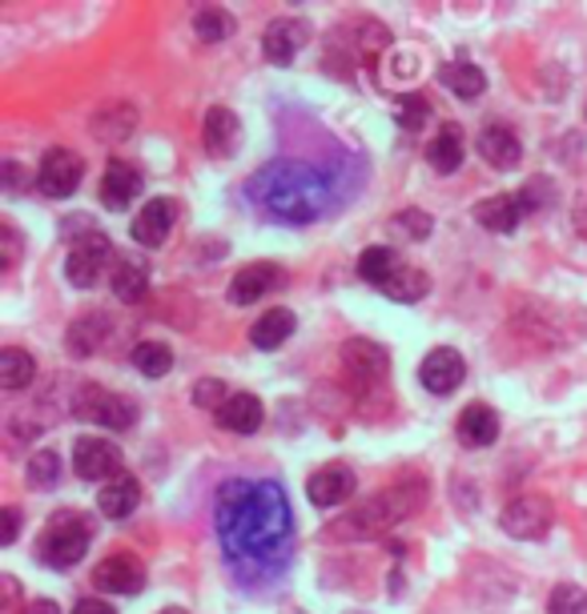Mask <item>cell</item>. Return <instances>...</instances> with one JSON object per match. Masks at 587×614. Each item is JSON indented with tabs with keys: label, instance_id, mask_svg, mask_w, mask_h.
Here are the masks:
<instances>
[{
	"label": "cell",
	"instance_id": "obj_1",
	"mask_svg": "<svg viewBox=\"0 0 587 614\" xmlns=\"http://www.w3.org/2000/svg\"><path fill=\"white\" fill-rule=\"evenodd\" d=\"M218 538L238 574H277L290 559L294 510L270 478H233L218 490Z\"/></svg>",
	"mask_w": 587,
	"mask_h": 614
},
{
	"label": "cell",
	"instance_id": "obj_2",
	"mask_svg": "<svg viewBox=\"0 0 587 614\" xmlns=\"http://www.w3.org/2000/svg\"><path fill=\"white\" fill-rule=\"evenodd\" d=\"M250 198L266 209L274 221L306 225L318 221L334 201L331 177L302 161H274L262 173L250 177Z\"/></svg>",
	"mask_w": 587,
	"mask_h": 614
},
{
	"label": "cell",
	"instance_id": "obj_3",
	"mask_svg": "<svg viewBox=\"0 0 587 614\" xmlns=\"http://www.w3.org/2000/svg\"><path fill=\"white\" fill-rule=\"evenodd\" d=\"M427 502V483L422 478H399L395 486L378 490L375 498L358 502L350 515H343L338 522L326 527L331 538H382L390 527H399L402 518H410L419 506Z\"/></svg>",
	"mask_w": 587,
	"mask_h": 614
},
{
	"label": "cell",
	"instance_id": "obj_4",
	"mask_svg": "<svg viewBox=\"0 0 587 614\" xmlns=\"http://www.w3.org/2000/svg\"><path fill=\"white\" fill-rule=\"evenodd\" d=\"M85 550H90V522L77 510H56L49 518V527L41 530V538H36V554L53 571L77 567L85 559Z\"/></svg>",
	"mask_w": 587,
	"mask_h": 614
},
{
	"label": "cell",
	"instance_id": "obj_5",
	"mask_svg": "<svg viewBox=\"0 0 587 614\" xmlns=\"http://www.w3.org/2000/svg\"><path fill=\"white\" fill-rule=\"evenodd\" d=\"M69 257H65V277L69 286L77 289H93L97 286V277L105 274V265L113 257V245L105 233L90 230V221L85 218H73L69 221Z\"/></svg>",
	"mask_w": 587,
	"mask_h": 614
},
{
	"label": "cell",
	"instance_id": "obj_6",
	"mask_svg": "<svg viewBox=\"0 0 587 614\" xmlns=\"http://www.w3.org/2000/svg\"><path fill=\"white\" fill-rule=\"evenodd\" d=\"M73 414L81 422H97L105 430H129L137 422V406L129 398L122 394H109V390H101V385L85 382L73 398Z\"/></svg>",
	"mask_w": 587,
	"mask_h": 614
},
{
	"label": "cell",
	"instance_id": "obj_7",
	"mask_svg": "<svg viewBox=\"0 0 587 614\" xmlns=\"http://www.w3.org/2000/svg\"><path fill=\"white\" fill-rule=\"evenodd\" d=\"M499 522H503V530H507L511 538H520V542H535V538H543L547 530H552L555 510H552L547 498H539V494H520L515 502L503 506Z\"/></svg>",
	"mask_w": 587,
	"mask_h": 614
},
{
	"label": "cell",
	"instance_id": "obj_8",
	"mask_svg": "<svg viewBox=\"0 0 587 614\" xmlns=\"http://www.w3.org/2000/svg\"><path fill=\"white\" fill-rule=\"evenodd\" d=\"M81 177H85V161H81L73 149H49L41 157V169H36V189L45 193V198H69V193H77Z\"/></svg>",
	"mask_w": 587,
	"mask_h": 614
},
{
	"label": "cell",
	"instance_id": "obj_9",
	"mask_svg": "<svg viewBox=\"0 0 587 614\" xmlns=\"http://www.w3.org/2000/svg\"><path fill=\"white\" fill-rule=\"evenodd\" d=\"M73 470L85 483H105L122 478V451L105 438H77L73 442Z\"/></svg>",
	"mask_w": 587,
	"mask_h": 614
},
{
	"label": "cell",
	"instance_id": "obj_10",
	"mask_svg": "<svg viewBox=\"0 0 587 614\" xmlns=\"http://www.w3.org/2000/svg\"><path fill=\"white\" fill-rule=\"evenodd\" d=\"M306 41H311V24L298 21V17H277L262 33V53H266L270 65H290Z\"/></svg>",
	"mask_w": 587,
	"mask_h": 614
},
{
	"label": "cell",
	"instance_id": "obj_11",
	"mask_svg": "<svg viewBox=\"0 0 587 614\" xmlns=\"http://www.w3.org/2000/svg\"><path fill=\"white\" fill-rule=\"evenodd\" d=\"M463 378H467V362H463V353L459 350H431L427 358H422V366H419V382L431 390V394H454L459 385H463Z\"/></svg>",
	"mask_w": 587,
	"mask_h": 614
},
{
	"label": "cell",
	"instance_id": "obj_12",
	"mask_svg": "<svg viewBox=\"0 0 587 614\" xmlns=\"http://www.w3.org/2000/svg\"><path fill=\"white\" fill-rule=\"evenodd\" d=\"M343 366H346V373H350L355 382H363V385H378L390 373L387 350H382L378 341H370V338L346 341V346H343Z\"/></svg>",
	"mask_w": 587,
	"mask_h": 614
},
{
	"label": "cell",
	"instance_id": "obj_13",
	"mask_svg": "<svg viewBox=\"0 0 587 614\" xmlns=\"http://www.w3.org/2000/svg\"><path fill=\"white\" fill-rule=\"evenodd\" d=\"M145 193V177L137 173L129 161H109L105 177H101V205L113 213H125Z\"/></svg>",
	"mask_w": 587,
	"mask_h": 614
},
{
	"label": "cell",
	"instance_id": "obj_14",
	"mask_svg": "<svg viewBox=\"0 0 587 614\" xmlns=\"http://www.w3.org/2000/svg\"><path fill=\"white\" fill-rule=\"evenodd\" d=\"M350 494H355V470H350V466H343V462H331V466L314 470L311 483H306V498H311L318 510L343 506Z\"/></svg>",
	"mask_w": 587,
	"mask_h": 614
},
{
	"label": "cell",
	"instance_id": "obj_15",
	"mask_svg": "<svg viewBox=\"0 0 587 614\" xmlns=\"http://www.w3.org/2000/svg\"><path fill=\"white\" fill-rule=\"evenodd\" d=\"M282 286V269L274 262H254L242 265L230 282V301L233 306H254L258 297H266L270 289Z\"/></svg>",
	"mask_w": 587,
	"mask_h": 614
},
{
	"label": "cell",
	"instance_id": "obj_16",
	"mask_svg": "<svg viewBox=\"0 0 587 614\" xmlns=\"http://www.w3.org/2000/svg\"><path fill=\"white\" fill-rule=\"evenodd\" d=\"M93 579L105 594H137L145 586V567L134 554H113V559L97 562Z\"/></svg>",
	"mask_w": 587,
	"mask_h": 614
},
{
	"label": "cell",
	"instance_id": "obj_17",
	"mask_svg": "<svg viewBox=\"0 0 587 614\" xmlns=\"http://www.w3.org/2000/svg\"><path fill=\"white\" fill-rule=\"evenodd\" d=\"M174 218H178L174 201H166V198L145 201L141 213L134 218V242L137 245H149V250L166 245L169 242V230H174Z\"/></svg>",
	"mask_w": 587,
	"mask_h": 614
},
{
	"label": "cell",
	"instance_id": "obj_18",
	"mask_svg": "<svg viewBox=\"0 0 587 614\" xmlns=\"http://www.w3.org/2000/svg\"><path fill=\"white\" fill-rule=\"evenodd\" d=\"M479 154H483V161L491 165V169H499V173H507V169H515L523 157V145L520 137H515V129L503 121L488 125V129L479 133Z\"/></svg>",
	"mask_w": 587,
	"mask_h": 614
},
{
	"label": "cell",
	"instance_id": "obj_19",
	"mask_svg": "<svg viewBox=\"0 0 587 614\" xmlns=\"http://www.w3.org/2000/svg\"><path fill=\"white\" fill-rule=\"evenodd\" d=\"M201 141L213 157H230L242 141V125H238V113L226 109V105H213L206 113V129H201Z\"/></svg>",
	"mask_w": 587,
	"mask_h": 614
},
{
	"label": "cell",
	"instance_id": "obj_20",
	"mask_svg": "<svg viewBox=\"0 0 587 614\" xmlns=\"http://www.w3.org/2000/svg\"><path fill=\"white\" fill-rule=\"evenodd\" d=\"M454 430H459V442H463V446L483 451V446H491V442L499 438V414L491 406H483V402H471V406H463Z\"/></svg>",
	"mask_w": 587,
	"mask_h": 614
},
{
	"label": "cell",
	"instance_id": "obj_21",
	"mask_svg": "<svg viewBox=\"0 0 587 614\" xmlns=\"http://www.w3.org/2000/svg\"><path fill=\"white\" fill-rule=\"evenodd\" d=\"M262 417H266V410L254 394H230V402L218 410V426L230 430V434H258Z\"/></svg>",
	"mask_w": 587,
	"mask_h": 614
},
{
	"label": "cell",
	"instance_id": "obj_22",
	"mask_svg": "<svg viewBox=\"0 0 587 614\" xmlns=\"http://www.w3.org/2000/svg\"><path fill=\"white\" fill-rule=\"evenodd\" d=\"M137 502H141V483H137V478H129V474H122V478H113V483H109V486H101V494H97L101 515L113 518V522H122V518L134 515Z\"/></svg>",
	"mask_w": 587,
	"mask_h": 614
},
{
	"label": "cell",
	"instance_id": "obj_23",
	"mask_svg": "<svg viewBox=\"0 0 587 614\" xmlns=\"http://www.w3.org/2000/svg\"><path fill=\"white\" fill-rule=\"evenodd\" d=\"M523 218H527V213H523L520 198H511V193H499V198L479 201V205H475V221L483 225V230H491V233L520 230Z\"/></svg>",
	"mask_w": 587,
	"mask_h": 614
},
{
	"label": "cell",
	"instance_id": "obj_24",
	"mask_svg": "<svg viewBox=\"0 0 587 614\" xmlns=\"http://www.w3.org/2000/svg\"><path fill=\"white\" fill-rule=\"evenodd\" d=\"M467 154V141H463V129L459 125H443L439 137L427 145V161H431L434 173H454L459 165H463Z\"/></svg>",
	"mask_w": 587,
	"mask_h": 614
},
{
	"label": "cell",
	"instance_id": "obj_25",
	"mask_svg": "<svg viewBox=\"0 0 587 614\" xmlns=\"http://www.w3.org/2000/svg\"><path fill=\"white\" fill-rule=\"evenodd\" d=\"M399 269H402L399 253L387 250V245H366L363 257H358V277L370 282V286H378V289H387L390 277L399 274Z\"/></svg>",
	"mask_w": 587,
	"mask_h": 614
},
{
	"label": "cell",
	"instance_id": "obj_26",
	"mask_svg": "<svg viewBox=\"0 0 587 614\" xmlns=\"http://www.w3.org/2000/svg\"><path fill=\"white\" fill-rule=\"evenodd\" d=\"M290 334H294V314L290 309H270V314H262L250 326V341H254L258 350H277Z\"/></svg>",
	"mask_w": 587,
	"mask_h": 614
},
{
	"label": "cell",
	"instance_id": "obj_27",
	"mask_svg": "<svg viewBox=\"0 0 587 614\" xmlns=\"http://www.w3.org/2000/svg\"><path fill=\"white\" fill-rule=\"evenodd\" d=\"M439 81H443L447 88H451L454 97L463 100H475L483 97V88H488V77H483V68L471 65V61H451V65L439 73Z\"/></svg>",
	"mask_w": 587,
	"mask_h": 614
},
{
	"label": "cell",
	"instance_id": "obj_28",
	"mask_svg": "<svg viewBox=\"0 0 587 614\" xmlns=\"http://www.w3.org/2000/svg\"><path fill=\"white\" fill-rule=\"evenodd\" d=\"M105 334H109V318L105 314H85V318L69 326V350L77 353V358H90V353H97Z\"/></svg>",
	"mask_w": 587,
	"mask_h": 614
},
{
	"label": "cell",
	"instance_id": "obj_29",
	"mask_svg": "<svg viewBox=\"0 0 587 614\" xmlns=\"http://www.w3.org/2000/svg\"><path fill=\"white\" fill-rule=\"evenodd\" d=\"M134 125H137V113L129 109V105H109V109H101L97 117H93V137L117 145L134 133Z\"/></svg>",
	"mask_w": 587,
	"mask_h": 614
},
{
	"label": "cell",
	"instance_id": "obj_30",
	"mask_svg": "<svg viewBox=\"0 0 587 614\" xmlns=\"http://www.w3.org/2000/svg\"><path fill=\"white\" fill-rule=\"evenodd\" d=\"M33 378H36L33 353L17 350V346L0 350V385L4 390H24V385H33Z\"/></svg>",
	"mask_w": 587,
	"mask_h": 614
},
{
	"label": "cell",
	"instance_id": "obj_31",
	"mask_svg": "<svg viewBox=\"0 0 587 614\" xmlns=\"http://www.w3.org/2000/svg\"><path fill=\"white\" fill-rule=\"evenodd\" d=\"M427 289H431V277L422 274V269H415V265H402L399 274L390 277V286L382 289V294H387L390 301H419V297H427Z\"/></svg>",
	"mask_w": 587,
	"mask_h": 614
},
{
	"label": "cell",
	"instance_id": "obj_32",
	"mask_svg": "<svg viewBox=\"0 0 587 614\" xmlns=\"http://www.w3.org/2000/svg\"><path fill=\"white\" fill-rule=\"evenodd\" d=\"M145 289H149V274H145V265L137 262H122L117 269H113V294L122 297V301H141Z\"/></svg>",
	"mask_w": 587,
	"mask_h": 614
},
{
	"label": "cell",
	"instance_id": "obj_33",
	"mask_svg": "<svg viewBox=\"0 0 587 614\" xmlns=\"http://www.w3.org/2000/svg\"><path fill=\"white\" fill-rule=\"evenodd\" d=\"M233 29H238V21H233L226 9H198L193 12V33L201 36V41H226V36H233Z\"/></svg>",
	"mask_w": 587,
	"mask_h": 614
},
{
	"label": "cell",
	"instance_id": "obj_34",
	"mask_svg": "<svg viewBox=\"0 0 587 614\" xmlns=\"http://www.w3.org/2000/svg\"><path fill=\"white\" fill-rule=\"evenodd\" d=\"M134 366L145 378H166V373L174 370V353H169V346H161V341H141L134 350Z\"/></svg>",
	"mask_w": 587,
	"mask_h": 614
},
{
	"label": "cell",
	"instance_id": "obj_35",
	"mask_svg": "<svg viewBox=\"0 0 587 614\" xmlns=\"http://www.w3.org/2000/svg\"><path fill=\"white\" fill-rule=\"evenodd\" d=\"M431 213H422V209H399L395 218H390V233L399 237V242H422V237H431Z\"/></svg>",
	"mask_w": 587,
	"mask_h": 614
},
{
	"label": "cell",
	"instance_id": "obj_36",
	"mask_svg": "<svg viewBox=\"0 0 587 614\" xmlns=\"http://www.w3.org/2000/svg\"><path fill=\"white\" fill-rule=\"evenodd\" d=\"M61 483V454L56 451H36L29 462V486L33 490H53Z\"/></svg>",
	"mask_w": 587,
	"mask_h": 614
},
{
	"label": "cell",
	"instance_id": "obj_37",
	"mask_svg": "<svg viewBox=\"0 0 587 614\" xmlns=\"http://www.w3.org/2000/svg\"><path fill=\"white\" fill-rule=\"evenodd\" d=\"M515 198H520V205H523V213H539L543 205H552V181H543V177H532V181H527V186L520 189V193H515Z\"/></svg>",
	"mask_w": 587,
	"mask_h": 614
},
{
	"label": "cell",
	"instance_id": "obj_38",
	"mask_svg": "<svg viewBox=\"0 0 587 614\" xmlns=\"http://www.w3.org/2000/svg\"><path fill=\"white\" fill-rule=\"evenodd\" d=\"M226 402H230V394H226V382H218V378H201V382L193 385V406L222 410Z\"/></svg>",
	"mask_w": 587,
	"mask_h": 614
},
{
	"label": "cell",
	"instance_id": "obj_39",
	"mask_svg": "<svg viewBox=\"0 0 587 614\" xmlns=\"http://www.w3.org/2000/svg\"><path fill=\"white\" fill-rule=\"evenodd\" d=\"M552 614H587V594L579 586H555Z\"/></svg>",
	"mask_w": 587,
	"mask_h": 614
},
{
	"label": "cell",
	"instance_id": "obj_40",
	"mask_svg": "<svg viewBox=\"0 0 587 614\" xmlns=\"http://www.w3.org/2000/svg\"><path fill=\"white\" fill-rule=\"evenodd\" d=\"M0 245H4V250H0V257H4V262H0V269L9 274L12 265L21 262V233H17V225H12V221H0Z\"/></svg>",
	"mask_w": 587,
	"mask_h": 614
},
{
	"label": "cell",
	"instance_id": "obj_41",
	"mask_svg": "<svg viewBox=\"0 0 587 614\" xmlns=\"http://www.w3.org/2000/svg\"><path fill=\"white\" fill-rule=\"evenodd\" d=\"M427 100L422 97H402V105H399V125L402 129H419L422 121H427Z\"/></svg>",
	"mask_w": 587,
	"mask_h": 614
},
{
	"label": "cell",
	"instance_id": "obj_42",
	"mask_svg": "<svg viewBox=\"0 0 587 614\" xmlns=\"http://www.w3.org/2000/svg\"><path fill=\"white\" fill-rule=\"evenodd\" d=\"M17 534H21V510H17V506H4V510H0V547H12Z\"/></svg>",
	"mask_w": 587,
	"mask_h": 614
},
{
	"label": "cell",
	"instance_id": "obj_43",
	"mask_svg": "<svg viewBox=\"0 0 587 614\" xmlns=\"http://www.w3.org/2000/svg\"><path fill=\"white\" fill-rule=\"evenodd\" d=\"M73 614H117L105 599H81L77 606H73Z\"/></svg>",
	"mask_w": 587,
	"mask_h": 614
},
{
	"label": "cell",
	"instance_id": "obj_44",
	"mask_svg": "<svg viewBox=\"0 0 587 614\" xmlns=\"http://www.w3.org/2000/svg\"><path fill=\"white\" fill-rule=\"evenodd\" d=\"M21 614H61V611H56V603H53V599H33V603L24 606Z\"/></svg>",
	"mask_w": 587,
	"mask_h": 614
},
{
	"label": "cell",
	"instance_id": "obj_45",
	"mask_svg": "<svg viewBox=\"0 0 587 614\" xmlns=\"http://www.w3.org/2000/svg\"><path fill=\"white\" fill-rule=\"evenodd\" d=\"M17 181H21V169H17V161H4V186L17 189Z\"/></svg>",
	"mask_w": 587,
	"mask_h": 614
},
{
	"label": "cell",
	"instance_id": "obj_46",
	"mask_svg": "<svg viewBox=\"0 0 587 614\" xmlns=\"http://www.w3.org/2000/svg\"><path fill=\"white\" fill-rule=\"evenodd\" d=\"M576 230L587 237V205H584V209H576Z\"/></svg>",
	"mask_w": 587,
	"mask_h": 614
},
{
	"label": "cell",
	"instance_id": "obj_47",
	"mask_svg": "<svg viewBox=\"0 0 587 614\" xmlns=\"http://www.w3.org/2000/svg\"><path fill=\"white\" fill-rule=\"evenodd\" d=\"M161 614H186V611H161Z\"/></svg>",
	"mask_w": 587,
	"mask_h": 614
},
{
	"label": "cell",
	"instance_id": "obj_48",
	"mask_svg": "<svg viewBox=\"0 0 587 614\" xmlns=\"http://www.w3.org/2000/svg\"><path fill=\"white\" fill-rule=\"evenodd\" d=\"M290 614H302V611H290Z\"/></svg>",
	"mask_w": 587,
	"mask_h": 614
}]
</instances>
